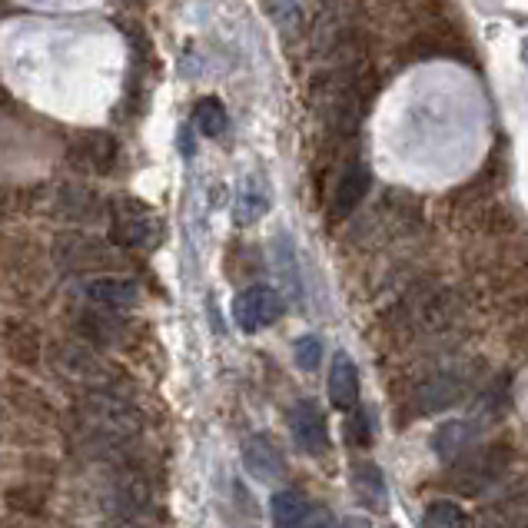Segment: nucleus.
Listing matches in <instances>:
<instances>
[{
    "instance_id": "nucleus-1",
    "label": "nucleus",
    "mask_w": 528,
    "mask_h": 528,
    "mask_svg": "<svg viewBox=\"0 0 528 528\" xmlns=\"http://www.w3.org/2000/svg\"><path fill=\"white\" fill-rule=\"evenodd\" d=\"M77 422L97 436L133 439L143 429V412L127 396L113 392V386H97L77 399Z\"/></svg>"
},
{
    "instance_id": "nucleus-2",
    "label": "nucleus",
    "mask_w": 528,
    "mask_h": 528,
    "mask_svg": "<svg viewBox=\"0 0 528 528\" xmlns=\"http://www.w3.org/2000/svg\"><path fill=\"white\" fill-rule=\"evenodd\" d=\"M515 459V445L512 439H495L485 445L482 452H475L472 459L459 462L449 472V489L455 495H465V499H479L495 485V479H502V472L509 469Z\"/></svg>"
},
{
    "instance_id": "nucleus-3",
    "label": "nucleus",
    "mask_w": 528,
    "mask_h": 528,
    "mask_svg": "<svg viewBox=\"0 0 528 528\" xmlns=\"http://www.w3.org/2000/svg\"><path fill=\"white\" fill-rule=\"evenodd\" d=\"M54 263L64 269V273H74V276L113 273V269L123 266L117 246H113L110 240H100V236H93V233H84V230L57 233Z\"/></svg>"
},
{
    "instance_id": "nucleus-4",
    "label": "nucleus",
    "mask_w": 528,
    "mask_h": 528,
    "mask_svg": "<svg viewBox=\"0 0 528 528\" xmlns=\"http://www.w3.org/2000/svg\"><path fill=\"white\" fill-rule=\"evenodd\" d=\"M110 210V243L120 250H153L163 240V223L137 200H117Z\"/></svg>"
},
{
    "instance_id": "nucleus-5",
    "label": "nucleus",
    "mask_w": 528,
    "mask_h": 528,
    "mask_svg": "<svg viewBox=\"0 0 528 528\" xmlns=\"http://www.w3.org/2000/svg\"><path fill=\"white\" fill-rule=\"evenodd\" d=\"M406 54L412 60H429V57H472V50L465 44L462 30L445 14L439 20H432V24L416 27V34L406 44Z\"/></svg>"
},
{
    "instance_id": "nucleus-6",
    "label": "nucleus",
    "mask_w": 528,
    "mask_h": 528,
    "mask_svg": "<svg viewBox=\"0 0 528 528\" xmlns=\"http://www.w3.org/2000/svg\"><path fill=\"white\" fill-rule=\"evenodd\" d=\"M67 160H70V167L80 173L110 176L120 160V140L107 130H87L70 140Z\"/></svg>"
},
{
    "instance_id": "nucleus-7",
    "label": "nucleus",
    "mask_w": 528,
    "mask_h": 528,
    "mask_svg": "<svg viewBox=\"0 0 528 528\" xmlns=\"http://www.w3.org/2000/svg\"><path fill=\"white\" fill-rule=\"evenodd\" d=\"M465 392H469V376H462V372H436L419 389H412L409 406L416 416H432V412L452 409L455 402L465 399Z\"/></svg>"
},
{
    "instance_id": "nucleus-8",
    "label": "nucleus",
    "mask_w": 528,
    "mask_h": 528,
    "mask_svg": "<svg viewBox=\"0 0 528 528\" xmlns=\"http://www.w3.org/2000/svg\"><path fill=\"white\" fill-rule=\"evenodd\" d=\"M283 299L273 286H250L236 296V306H233V316H236V326L243 333H260V329L273 326L279 316H283Z\"/></svg>"
},
{
    "instance_id": "nucleus-9",
    "label": "nucleus",
    "mask_w": 528,
    "mask_h": 528,
    "mask_svg": "<svg viewBox=\"0 0 528 528\" xmlns=\"http://www.w3.org/2000/svg\"><path fill=\"white\" fill-rule=\"evenodd\" d=\"M127 333H130L127 319L120 313H113V309L93 306V309H80L74 316V336L84 346H97V349L120 346Z\"/></svg>"
},
{
    "instance_id": "nucleus-10",
    "label": "nucleus",
    "mask_w": 528,
    "mask_h": 528,
    "mask_svg": "<svg viewBox=\"0 0 528 528\" xmlns=\"http://www.w3.org/2000/svg\"><path fill=\"white\" fill-rule=\"evenodd\" d=\"M54 369L60 376H67L70 382H80V386H107L110 379V369L103 366V362L93 356V352L80 343H57L54 346Z\"/></svg>"
},
{
    "instance_id": "nucleus-11",
    "label": "nucleus",
    "mask_w": 528,
    "mask_h": 528,
    "mask_svg": "<svg viewBox=\"0 0 528 528\" xmlns=\"http://www.w3.org/2000/svg\"><path fill=\"white\" fill-rule=\"evenodd\" d=\"M289 429H293L296 445L306 455H326L329 452V429H326V416L323 406L316 399H299L293 409H289Z\"/></svg>"
},
{
    "instance_id": "nucleus-12",
    "label": "nucleus",
    "mask_w": 528,
    "mask_h": 528,
    "mask_svg": "<svg viewBox=\"0 0 528 528\" xmlns=\"http://www.w3.org/2000/svg\"><path fill=\"white\" fill-rule=\"evenodd\" d=\"M0 343H4L7 359L14 362L17 369H37L40 359H44V339H40V329L34 323H27V319H4Z\"/></svg>"
},
{
    "instance_id": "nucleus-13",
    "label": "nucleus",
    "mask_w": 528,
    "mask_h": 528,
    "mask_svg": "<svg viewBox=\"0 0 528 528\" xmlns=\"http://www.w3.org/2000/svg\"><path fill=\"white\" fill-rule=\"evenodd\" d=\"M80 293L87 296L90 306H103V309H130L140 303V286L137 279H127V276H113V273H103V276H93L80 286Z\"/></svg>"
},
{
    "instance_id": "nucleus-14",
    "label": "nucleus",
    "mask_w": 528,
    "mask_h": 528,
    "mask_svg": "<svg viewBox=\"0 0 528 528\" xmlns=\"http://www.w3.org/2000/svg\"><path fill=\"white\" fill-rule=\"evenodd\" d=\"M243 465L260 482H276L286 475V455L276 445V439L266 436V432H256V436L243 442Z\"/></svg>"
},
{
    "instance_id": "nucleus-15",
    "label": "nucleus",
    "mask_w": 528,
    "mask_h": 528,
    "mask_svg": "<svg viewBox=\"0 0 528 528\" xmlns=\"http://www.w3.org/2000/svg\"><path fill=\"white\" fill-rule=\"evenodd\" d=\"M4 396L10 402V409H14L20 419H27V422H54L57 419L54 402H50L47 392L40 386H34V382L7 376L4 379Z\"/></svg>"
},
{
    "instance_id": "nucleus-16",
    "label": "nucleus",
    "mask_w": 528,
    "mask_h": 528,
    "mask_svg": "<svg viewBox=\"0 0 528 528\" xmlns=\"http://www.w3.org/2000/svg\"><path fill=\"white\" fill-rule=\"evenodd\" d=\"M372 190V173L366 163H349L339 176L336 183V193H333V206H329V213H333V220H346L349 213L359 210V203L366 200Z\"/></svg>"
},
{
    "instance_id": "nucleus-17",
    "label": "nucleus",
    "mask_w": 528,
    "mask_h": 528,
    "mask_svg": "<svg viewBox=\"0 0 528 528\" xmlns=\"http://www.w3.org/2000/svg\"><path fill=\"white\" fill-rule=\"evenodd\" d=\"M57 213L70 223H100L107 213V203L90 186H60L54 196Z\"/></svg>"
},
{
    "instance_id": "nucleus-18",
    "label": "nucleus",
    "mask_w": 528,
    "mask_h": 528,
    "mask_svg": "<svg viewBox=\"0 0 528 528\" xmlns=\"http://www.w3.org/2000/svg\"><path fill=\"white\" fill-rule=\"evenodd\" d=\"M462 313V299L455 289H439V293L426 296L416 309V326L422 333H439V329L452 326Z\"/></svg>"
},
{
    "instance_id": "nucleus-19",
    "label": "nucleus",
    "mask_w": 528,
    "mask_h": 528,
    "mask_svg": "<svg viewBox=\"0 0 528 528\" xmlns=\"http://www.w3.org/2000/svg\"><path fill=\"white\" fill-rule=\"evenodd\" d=\"M329 402L339 412H352L359 406V369L346 352H336L329 366Z\"/></svg>"
},
{
    "instance_id": "nucleus-20",
    "label": "nucleus",
    "mask_w": 528,
    "mask_h": 528,
    "mask_svg": "<svg viewBox=\"0 0 528 528\" xmlns=\"http://www.w3.org/2000/svg\"><path fill=\"white\" fill-rule=\"evenodd\" d=\"M0 502H4V509L10 515H17V519H27V522H37L47 515V489L37 482H14L7 485L4 492H0Z\"/></svg>"
},
{
    "instance_id": "nucleus-21",
    "label": "nucleus",
    "mask_w": 528,
    "mask_h": 528,
    "mask_svg": "<svg viewBox=\"0 0 528 528\" xmlns=\"http://www.w3.org/2000/svg\"><path fill=\"white\" fill-rule=\"evenodd\" d=\"M352 489H356V499L366 505L369 512L389 509V485H386V475H382L376 462L352 465Z\"/></svg>"
},
{
    "instance_id": "nucleus-22",
    "label": "nucleus",
    "mask_w": 528,
    "mask_h": 528,
    "mask_svg": "<svg viewBox=\"0 0 528 528\" xmlns=\"http://www.w3.org/2000/svg\"><path fill=\"white\" fill-rule=\"evenodd\" d=\"M269 512H273V525L276 528H299L309 519V512H313V502H309L303 492L283 489V492L273 495Z\"/></svg>"
},
{
    "instance_id": "nucleus-23",
    "label": "nucleus",
    "mask_w": 528,
    "mask_h": 528,
    "mask_svg": "<svg viewBox=\"0 0 528 528\" xmlns=\"http://www.w3.org/2000/svg\"><path fill=\"white\" fill-rule=\"evenodd\" d=\"M475 439V422H465V419H455V422H445V426L436 432V452L442 459H455L465 445Z\"/></svg>"
},
{
    "instance_id": "nucleus-24",
    "label": "nucleus",
    "mask_w": 528,
    "mask_h": 528,
    "mask_svg": "<svg viewBox=\"0 0 528 528\" xmlns=\"http://www.w3.org/2000/svg\"><path fill=\"white\" fill-rule=\"evenodd\" d=\"M422 528H469V515H465L462 505H455L449 499H436L422 512Z\"/></svg>"
},
{
    "instance_id": "nucleus-25",
    "label": "nucleus",
    "mask_w": 528,
    "mask_h": 528,
    "mask_svg": "<svg viewBox=\"0 0 528 528\" xmlns=\"http://www.w3.org/2000/svg\"><path fill=\"white\" fill-rule=\"evenodd\" d=\"M196 123H200V130L206 133V137H220V133H226V110L223 103L216 97H203L200 103H196Z\"/></svg>"
},
{
    "instance_id": "nucleus-26",
    "label": "nucleus",
    "mask_w": 528,
    "mask_h": 528,
    "mask_svg": "<svg viewBox=\"0 0 528 528\" xmlns=\"http://www.w3.org/2000/svg\"><path fill=\"white\" fill-rule=\"evenodd\" d=\"M343 436L349 445H356V449H369L372 445V416L366 409H352L349 412V419H346V426H343Z\"/></svg>"
},
{
    "instance_id": "nucleus-27",
    "label": "nucleus",
    "mask_w": 528,
    "mask_h": 528,
    "mask_svg": "<svg viewBox=\"0 0 528 528\" xmlns=\"http://www.w3.org/2000/svg\"><path fill=\"white\" fill-rule=\"evenodd\" d=\"M479 226L489 236H509L512 230H515V216H512V210H505V206H499V203H489L485 210H479Z\"/></svg>"
},
{
    "instance_id": "nucleus-28",
    "label": "nucleus",
    "mask_w": 528,
    "mask_h": 528,
    "mask_svg": "<svg viewBox=\"0 0 528 528\" xmlns=\"http://www.w3.org/2000/svg\"><path fill=\"white\" fill-rule=\"evenodd\" d=\"M293 356H296V366L303 372H313L319 369V362H323V339L319 336H299L296 346H293Z\"/></svg>"
},
{
    "instance_id": "nucleus-29",
    "label": "nucleus",
    "mask_w": 528,
    "mask_h": 528,
    "mask_svg": "<svg viewBox=\"0 0 528 528\" xmlns=\"http://www.w3.org/2000/svg\"><path fill=\"white\" fill-rule=\"evenodd\" d=\"M269 210V196L266 193H243L240 210H236V220L240 223H253L256 216Z\"/></svg>"
},
{
    "instance_id": "nucleus-30",
    "label": "nucleus",
    "mask_w": 528,
    "mask_h": 528,
    "mask_svg": "<svg viewBox=\"0 0 528 528\" xmlns=\"http://www.w3.org/2000/svg\"><path fill=\"white\" fill-rule=\"evenodd\" d=\"M24 465H27V472H30V479H44L50 482L57 475V462L50 459V455H24Z\"/></svg>"
},
{
    "instance_id": "nucleus-31",
    "label": "nucleus",
    "mask_w": 528,
    "mask_h": 528,
    "mask_svg": "<svg viewBox=\"0 0 528 528\" xmlns=\"http://www.w3.org/2000/svg\"><path fill=\"white\" fill-rule=\"evenodd\" d=\"M299 528H336V522H333V515L329 512H309V519L299 525Z\"/></svg>"
},
{
    "instance_id": "nucleus-32",
    "label": "nucleus",
    "mask_w": 528,
    "mask_h": 528,
    "mask_svg": "<svg viewBox=\"0 0 528 528\" xmlns=\"http://www.w3.org/2000/svg\"><path fill=\"white\" fill-rule=\"evenodd\" d=\"M0 528H37V525H30L27 519H17V515H7V519H0Z\"/></svg>"
},
{
    "instance_id": "nucleus-33",
    "label": "nucleus",
    "mask_w": 528,
    "mask_h": 528,
    "mask_svg": "<svg viewBox=\"0 0 528 528\" xmlns=\"http://www.w3.org/2000/svg\"><path fill=\"white\" fill-rule=\"evenodd\" d=\"M343 528H369V522H366V519H356V515H352V519L343 522Z\"/></svg>"
},
{
    "instance_id": "nucleus-34",
    "label": "nucleus",
    "mask_w": 528,
    "mask_h": 528,
    "mask_svg": "<svg viewBox=\"0 0 528 528\" xmlns=\"http://www.w3.org/2000/svg\"><path fill=\"white\" fill-rule=\"evenodd\" d=\"M323 4H336V0H323Z\"/></svg>"
},
{
    "instance_id": "nucleus-35",
    "label": "nucleus",
    "mask_w": 528,
    "mask_h": 528,
    "mask_svg": "<svg viewBox=\"0 0 528 528\" xmlns=\"http://www.w3.org/2000/svg\"><path fill=\"white\" fill-rule=\"evenodd\" d=\"M386 528H396V525H386Z\"/></svg>"
}]
</instances>
